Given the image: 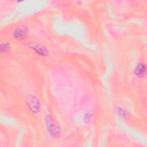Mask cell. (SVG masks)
Segmentation results:
<instances>
[{
    "label": "cell",
    "mask_w": 147,
    "mask_h": 147,
    "mask_svg": "<svg viewBox=\"0 0 147 147\" xmlns=\"http://www.w3.org/2000/svg\"><path fill=\"white\" fill-rule=\"evenodd\" d=\"M26 104L29 109L34 114L39 113L40 110V104L38 99L33 95L28 96L26 100Z\"/></svg>",
    "instance_id": "7a4b0ae2"
},
{
    "label": "cell",
    "mask_w": 147,
    "mask_h": 147,
    "mask_svg": "<svg viewBox=\"0 0 147 147\" xmlns=\"http://www.w3.org/2000/svg\"><path fill=\"white\" fill-rule=\"evenodd\" d=\"M28 46L40 56H45L48 53L47 49L41 44L37 43H30L28 44Z\"/></svg>",
    "instance_id": "277c9868"
},
{
    "label": "cell",
    "mask_w": 147,
    "mask_h": 147,
    "mask_svg": "<svg viewBox=\"0 0 147 147\" xmlns=\"http://www.w3.org/2000/svg\"><path fill=\"white\" fill-rule=\"evenodd\" d=\"M28 30L25 26H20L17 28L13 32L12 36L16 40H22L25 38L28 35Z\"/></svg>",
    "instance_id": "3957f363"
},
{
    "label": "cell",
    "mask_w": 147,
    "mask_h": 147,
    "mask_svg": "<svg viewBox=\"0 0 147 147\" xmlns=\"http://www.w3.org/2000/svg\"><path fill=\"white\" fill-rule=\"evenodd\" d=\"M45 125L48 131L52 136L58 137L60 136V130L51 115H48L45 117Z\"/></svg>",
    "instance_id": "6da1fadb"
},
{
    "label": "cell",
    "mask_w": 147,
    "mask_h": 147,
    "mask_svg": "<svg viewBox=\"0 0 147 147\" xmlns=\"http://www.w3.org/2000/svg\"><path fill=\"white\" fill-rule=\"evenodd\" d=\"M146 72V67L144 63H140L138 64L136 67L135 68L134 72L137 77L143 78L145 75Z\"/></svg>",
    "instance_id": "5b68a950"
},
{
    "label": "cell",
    "mask_w": 147,
    "mask_h": 147,
    "mask_svg": "<svg viewBox=\"0 0 147 147\" xmlns=\"http://www.w3.org/2000/svg\"><path fill=\"white\" fill-rule=\"evenodd\" d=\"M1 52L2 53H6L8 52L10 49V45L7 42L2 43L0 46Z\"/></svg>",
    "instance_id": "52a82bcc"
},
{
    "label": "cell",
    "mask_w": 147,
    "mask_h": 147,
    "mask_svg": "<svg viewBox=\"0 0 147 147\" xmlns=\"http://www.w3.org/2000/svg\"><path fill=\"white\" fill-rule=\"evenodd\" d=\"M115 111H116L117 114L119 117H121L122 118L126 119V118H127L128 117V114L126 112V111L123 110L121 107H117L116 109V110H115Z\"/></svg>",
    "instance_id": "8992f818"
}]
</instances>
